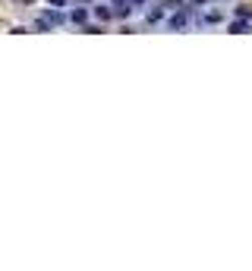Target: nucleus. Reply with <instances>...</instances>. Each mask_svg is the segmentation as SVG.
<instances>
[{
  "mask_svg": "<svg viewBox=\"0 0 252 271\" xmlns=\"http://www.w3.org/2000/svg\"><path fill=\"white\" fill-rule=\"evenodd\" d=\"M22 4H32V0H22Z\"/></svg>",
  "mask_w": 252,
  "mask_h": 271,
  "instance_id": "nucleus-8",
  "label": "nucleus"
},
{
  "mask_svg": "<svg viewBox=\"0 0 252 271\" xmlns=\"http://www.w3.org/2000/svg\"><path fill=\"white\" fill-rule=\"evenodd\" d=\"M133 4H145V0H133Z\"/></svg>",
  "mask_w": 252,
  "mask_h": 271,
  "instance_id": "nucleus-6",
  "label": "nucleus"
},
{
  "mask_svg": "<svg viewBox=\"0 0 252 271\" xmlns=\"http://www.w3.org/2000/svg\"><path fill=\"white\" fill-rule=\"evenodd\" d=\"M196 4H208V0H196Z\"/></svg>",
  "mask_w": 252,
  "mask_h": 271,
  "instance_id": "nucleus-7",
  "label": "nucleus"
},
{
  "mask_svg": "<svg viewBox=\"0 0 252 271\" xmlns=\"http://www.w3.org/2000/svg\"><path fill=\"white\" fill-rule=\"evenodd\" d=\"M66 4V0H51V7H63Z\"/></svg>",
  "mask_w": 252,
  "mask_h": 271,
  "instance_id": "nucleus-5",
  "label": "nucleus"
},
{
  "mask_svg": "<svg viewBox=\"0 0 252 271\" xmlns=\"http://www.w3.org/2000/svg\"><path fill=\"white\" fill-rule=\"evenodd\" d=\"M183 26H186V13H177L171 19V29H183Z\"/></svg>",
  "mask_w": 252,
  "mask_h": 271,
  "instance_id": "nucleus-2",
  "label": "nucleus"
},
{
  "mask_svg": "<svg viewBox=\"0 0 252 271\" xmlns=\"http://www.w3.org/2000/svg\"><path fill=\"white\" fill-rule=\"evenodd\" d=\"M69 19H73L76 26H86V19H89V10H86V7H82V10H73V16H69Z\"/></svg>",
  "mask_w": 252,
  "mask_h": 271,
  "instance_id": "nucleus-1",
  "label": "nucleus"
},
{
  "mask_svg": "<svg viewBox=\"0 0 252 271\" xmlns=\"http://www.w3.org/2000/svg\"><path fill=\"white\" fill-rule=\"evenodd\" d=\"M98 19H111V10H107V7H98Z\"/></svg>",
  "mask_w": 252,
  "mask_h": 271,
  "instance_id": "nucleus-3",
  "label": "nucleus"
},
{
  "mask_svg": "<svg viewBox=\"0 0 252 271\" xmlns=\"http://www.w3.org/2000/svg\"><path fill=\"white\" fill-rule=\"evenodd\" d=\"M230 32H236V35H239V32H246V22H233Z\"/></svg>",
  "mask_w": 252,
  "mask_h": 271,
  "instance_id": "nucleus-4",
  "label": "nucleus"
}]
</instances>
